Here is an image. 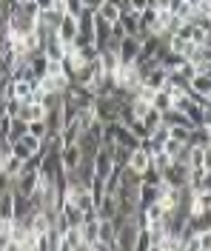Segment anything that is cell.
<instances>
[{"instance_id":"cell-9","label":"cell","mask_w":211,"mask_h":251,"mask_svg":"<svg viewBox=\"0 0 211 251\" xmlns=\"http://www.w3.org/2000/svg\"><path fill=\"white\" fill-rule=\"evenodd\" d=\"M97 57H100V66H103V72H106V75H112L114 69L120 66V57H117V51H114V49H100Z\"/></svg>"},{"instance_id":"cell-2","label":"cell","mask_w":211,"mask_h":251,"mask_svg":"<svg viewBox=\"0 0 211 251\" xmlns=\"http://www.w3.org/2000/svg\"><path fill=\"white\" fill-rule=\"evenodd\" d=\"M109 128H112V140L117 143V146H126V149H137V146H140V137L131 131L129 126L120 123V120H112Z\"/></svg>"},{"instance_id":"cell-19","label":"cell","mask_w":211,"mask_h":251,"mask_svg":"<svg viewBox=\"0 0 211 251\" xmlns=\"http://www.w3.org/2000/svg\"><path fill=\"white\" fill-rule=\"evenodd\" d=\"M23 134H26V120L23 117H12V123H9V143L23 137Z\"/></svg>"},{"instance_id":"cell-23","label":"cell","mask_w":211,"mask_h":251,"mask_svg":"<svg viewBox=\"0 0 211 251\" xmlns=\"http://www.w3.org/2000/svg\"><path fill=\"white\" fill-rule=\"evenodd\" d=\"M63 3H66V15H71V17H77L83 9H86L83 0H63Z\"/></svg>"},{"instance_id":"cell-13","label":"cell","mask_w":211,"mask_h":251,"mask_svg":"<svg viewBox=\"0 0 211 251\" xmlns=\"http://www.w3.org/2000/svg\"><path fill=\"white\" fill-rule=\"evenodd\" d=\"M120 26H123L126 34H140V31H146L143 26H140V20H137L134 12H123V15H120Z\"/></svg>"},{"instance_id":"cell-5","label":"cell","mask_w":211,"mask_h":251,"mask_svg":"<svg viewBox=\"0 0 211 251\" xmlns=\"http://www.w3.org/2000/svg\"><path fill=\"white\" fill-rule=\"evenodd\" d=\"M83 160V149L80 143H66L63 149H60V163H63V169L69 172V169H74L77 163Z\"/></svg>"},{"instance_id":"cell-17","label":"cell","mask_w":211,"mask_h":251,"mask_svg":"<svg viewBox=\"0 0 211 251\" xmlns=\"http://www.w3.org/2000/svg\"><path fill=\"white\" fill-rule=\"evenodd\" d=\"M140 123L146 126V131H151V128H157V126L163 123V117H160V109H154V106H148L146 114L140 117Z\"/></svg>"},{"instance_id":"cell-7","label":"cell","mask_w":211,"mask_h":251,"mask_svg":"<svg viewBox=\"0 0 211 251\" xmlns=\"http://www.w3.org/2000/svg\"><path fill=\"white\" fill-rule=\"evenodd\" d=\"M114 226H112V220H103L100 217V223H97V240L106 246L109 251H114Z\"/></svg>"},{"instance_id":"cell-14","label":"cell","mask_w":211,"mask_h":251,"mask_svg":"<svg viewBox=\"0 0 211 251\" xmlns=\"http://www.w3.org/2000/svg\"><path fill=\"white\" fill-rule=\"evenodd\" d=\"M188 43H194V46L211 43V29H203V26L191 23V29H188Z\"/></svg>"},{"instance_id":"cell-16","label":"cell","mask_w":211,"mask_h":251,"mask_svg":"<svg viewBox=\"0 0 211 251\" xmlns=\"http://www.w3.org/2000/svg\"><path fill=\"white\" fill-rule=\"evenodd\" d=\"M134 251H151V231L146 226L137 228V237H134Z\"/></svg>"},{"instance_id":"cell-24","label":"cell","mask_w":211,"mask_h":251,"mask_svg":"<svg viewBox=\"0 0 211 251\" xmlns=\"http://www.w3.org/2000/svg\"><path fill=\"white\" fill-rule=\"evenodd\" d=\"M34 3H37V12H40V15L54 9V0H34Z\"/></svg>"},{"instance_id":"cell-25","label":"cell","mask_w":211,"mask_h":251,"mask_svg":"<svg viewBox=\"0 0 211 251\" xmlns=\"http://www.w3.org/2000/svg\"><path fill=\"white\" fill-rule=\"evenodd\" d=\"M129 6H131V12H134V15H140V12L148 6V0H129Z\"/></svg>"},{"instance_id":"cell-4","label":"cell","mask_w":211,"mask_h":251,"mask_svg":"<svg viewBox=\"0 0 211 251\" xmlns=\"http://www.w3.org/2000/svg\"><path fill=\"white\" fill-rule=\"evenodd\" d=\"M54 34H57V40H60V43H71V40L77 37V17L63 15V17H60V23L54 26Z\"/></svg>"},{"instance_id":"cell-20","label":"cell","mask_w":211,"mask_h":251,"mask_svg":"<svg viewBox=\"0 0 211 251\" xmlns=\"http://www.w3.org/2000/svg\"><path fill=\"white\" fill-rule=\"evenodd\" d=\"M17 140L23 143V146H26V149H29L32 154H37V151H43V140H40V137H34V134H29V131H26L23 137H17Z\"/></svg>"},{"instance_id":"cell-1","label":"cell","mask_w":211,"mask_h":251,"mask_svg":"<svg viewBox=\"0 0 211 251\" xmlns=\"http://www.w3.org/2000/svg\"><path fill=\"white\" fill-rule=\"evenodd\" d=\"M186 174H188L186 160H171V163H168V166L160 172V180H163V183H168V186L186 188Z\"/></svg>"},{"instance_id":"cell-22","label":"cell","mask_w":211,"mask_h":251,"mask_svg":"<svg viewBox=\"0 0 211 251\" xmlns=\"http://www.w3.org/2000/svg\"><path fill=\"white\" fill-rule=\"evenodd\" d=\"M188 131L191 128H186V126H168V137H174V140H188Z\"/></svg>"},{"instance_id":"cell-8","label":"cell","mask_w":211,"mask_h":251,"mask_svg":"<svg viewBox=\"0 0 211 251\" xmlns=\"http://www.w3.org/2000/svg\"><path fill=\"white\" fill-rule=\"evenodd\" d=\"M165 75H168V72H165L160 63H157V66L148 72L146 77H143V86H148V89H163V86H165Z\"/></svg>"},{"instance_id":"cell-18","label":"cell","mask_w":211,"mask_h":251,"mask_svg":"<svg viewBox=\"0 0 211 251\" xmlns=\"http://www.w3.org/2000/svg\"><path fill=\"white\" fill-rule=\"evenodd\" d=\"M171 94L165 92V89H157V94H154V100H151V106L154 109H160V111H165V109H171Z\"/></svg>"},{"instance_id":"cell-10","label":"cell","mask_w":211,"mask_h":251,"mask_svg":"<svg viewBox=\"0 0 211 251\" xmlns=\"http://www.w3.org/2000/svg\"><path fill=\"white\" fill-rule=\"evenodd\" d=\"M186 146H188L186 140H174V137H165V143H163V151L171 157V160H183V154H186Z\"/></svg>"},{"instance_id":"cell-21","label":"cell","mask_w":211,"mask_h":251,"mask_svg":"<svg viewBox=\"0 0 211 251\" xmlns=\"http://www.w3.org/2000/svg\"><path fill=\"white\" fill-rule=\"evenodd\" d=\"M186 97H188L191 103H197V106H203V109H211V97L209 94H200V92H191V89H188Z\"/></svg>"},{"instance_id":"cell-6","label":"cell","mask_w":211,"mask_h":251,"mask_svg":"<svg viewBox=\"0 0 211 251\" xmlns=\"http://www.w3.org/2000/svg\"><path fill=\"white\" fill-rule=\"evenodd\" d=\"M148 163H151V154H148L146 149H140V146H137V149H131V154H129V163H126V166H129L131 172L143 174V172L148 169Z\"/></svg>"},{"instance_id":"cell-12","label":"cell","mask_w":211,"mask_h":251,"mask_svg":"<svg viewBox=\"0 0 211 251\" xmlns=\"http://www.w3.org/2000/svg\"><path fill=\"white\" fill-rule=\"evenodd\" d=\"M188 89L191 92H200V94H211V75H191L188 77Z\"/></svg>"},{"instance_id":"cell-26","label":"cell","mask_w":211,"mask_h":251,"mask_svg":"<svg viewBox=\"0 0 211 251\" xmlns=\"http://www.w3.org/2000/svg\"><path fill=\"white\" fill-rule=\"evenodd\" d=\"M188 3H194V0H188Z\"/></svg>"},{"instance_id":"cell-15","label":"cell","mask_w":211,"mask_h":251,"mask_svg":"<svg viewBox=\"0 0 211 251\" xmlns=\"http://www.w3.org/2000/svg\"><path fill=\"white\" fill-rule=\"evenodd\" d=\"M0 220H15V208H12V188H6L0 194Z\"/></svg>"},{"instance_id":"cell-3","label":"cell","mask_w":211,"mask_h":251,"mask_svg":"<svg viewBox=\"0 0 211 251\" xmlns=\"http://www.w3.org/2000/svg\"><path fill=\"white\" fill-rule=\"evenodd\" d=\"M137 54H140V40L134 34H126V37L117 40V57H120V63H134Z\"/></svg>"},{"instance_id":"cell-11","label":"cell","mask_w":211,"mask_h":251,"mask_svg":"<svg viewBox=\"0 0 211 251\" xmlns=\"http://www.w3.org/2000/svg\"><path fill=\"white\" fill-rule=\"evenodd\" d=\"M97 17H103L106 23H114V20H120V9L114 6V0H100L97 12H94Z\"/></svg>"}]
</instances>
